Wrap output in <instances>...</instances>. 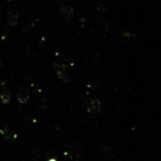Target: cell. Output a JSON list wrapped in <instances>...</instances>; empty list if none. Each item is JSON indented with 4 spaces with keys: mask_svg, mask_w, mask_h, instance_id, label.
Returning <instances> with one entry per match:
<instances>
[{
    "mask_svg": "<svg viewBox=\"0 0 161 161\" xmlns=\"http://www.w3.org/2000/svg\"><path fill=\"white\" fill-rule=\"evenodd\" d=\"M122 35L125 36V37H126V38H130L131 36L136 37V35H135V34H132V33H130L129 31H126V32H125V33H122Z\"/></svg>",
    "mask_w": 161,
    "mask_h": 161,
    "instance_id": "7c38bea8",
    "label": "cell"
},
{
    "mask_svg": "<svg viewBox=\"0 0 161 161\" xmlns=\"http://www.w3.org/2000/svg\"><path fill=\"white\" fill-rule=\"evenodd\" d=\"M7 1H8V2H12V0H7Z\"/></svg>",
    "mask_w": 161,
    "mask_h": 161,
    "instance_id": "5bb4252c",
    "label": "cell"
},
{
    "mask_svg": "<svg viewBox=\"0 0 161 161\" xmlns=\"http://www.w3.org/2000/svg\"><path fill=\"white\" fill-rule=\"evenodd\" d=\"M59 13H61L63 19L70 22L74 18V9L71 6H61L59 8Z\"/></svg>",
    "mask_w": 161,
    "mask_h": 161,
    "instance_id": "277c9868",
    "label": "cell"
},
{
    "mask_svg": "<svg viewBox=\"0 0 161 161\" xmlns=\"http://www.w3.org/2000/svg\"><path fill=\"white\" fill-rule=\"evenodd\" d=\"M68 155L73 161H80L81 158V153H82V147L80 143L78 142H73L72 144H70L68 148Z\"/></svg>",
    "mask_w": 161,
    "mask_h": 161,
    "instance_id": "7a4b0ae2",
    "label": "cell"
},
{
    "mask_svg": "<svg viewBox=\"0 0 161 161\" xmlns=\"http://www.w3.org/2000/svg\"><path fill=\"white\" fill-rule=\"evenodd\" d=\"M0 134H1V136L3 137V138L8 141H13L15 140L16 136L14 135L12 131L10 129H8L6 127V128H1L0 129Z\"/></svg>",
    "mask_w": 161,
    "mask_h": 161,
    "instance_id": "ba28073f",
    "label": "cell"
},
{
    "mask_svg": "<svg viewBox=\"0 0 161 161\" xmlns=\"http://www.w3.org/2000/svg\"><path fill=\"white\" fill-rule=\"evenodd\" d=\"M97 10H98L99 12L103 13V12H107V8L103 5V3H100L98 4V7H97Z\"/></svg>",
    "mask_w": 161,
    "mask_h": 161,
    "instance_id": "30bf717a",
    "label": "cell"
},
{
    "mask_svg": "<svg viewBox=\"0 0 161 161\" xmlns=\"http://www.w3.org/2000/svg\"><path fill=\"white\" fill-rule=\"evenodd\" d=\"M49 161H57L56 159H51V160H49Z\"/></svg>",
    "mask_w": 161,
    "mask_h": 161,
    "instance_id": "4fadbf2b",
    "label": "cell"
},
{
    "mask_svg": "<svg viewBox=\"0 0 161 161\" xmlns=\"http://www.w3.org/2000/svg\"><path fill=\"white\" fill-rule=\"evenodd\" d=\"M17 99L21 104H27L29 100V94L28 89L25 88H19L17 91Z\"/></svg>",
    "mask_w": 161,
    "mask_h": 161,
    "instance_id": "8992f818",
    "label": "cell"
},
{
    "mask_svg": "<svg viewBox=\"0 0 161 161\" xmlns=\"http://www.w3.org/2000/svg\"><path fill=\"white\" fill-rule=\"evenodd\" d=\"M88 112L92 115H99L102 111V104L99 99H92L88 104Z\"/></svg>",
    "mask_w": 161,
    "mask_h": 161,
    "instance_id": "3957f363",
    "label": "cell"
},
{
    "mask_svg": "<svg viewBox=\"0 0 161 161\" xmlns=\"http://www.w3.org/2000/svg\"><path fill=\"white\" fill-rule=\"evenodd\" d=\"M8 34H9V29H8V28L7 27H4L2 28V40H5L6 38H7V36H8Z\"/></svg>",
    "mask_w": 161,
    "mask_h": 161,
    "instance_id": "8fae6325",
    "label": "cell"
},
{
    "mask_svg": "<svg viewBox=\"0 0 161 161\" xmlns=\"http://www.w3.org/2000/svg\"><path fill=\"white\" fill-rule=\"evenodd\" d=\"M0 98L3 104H9L10 99H12V91L9 88L2 89L1 94H0Z\"/></svg>",
    "mask_w": 161,
    "mask_h": 161,
    "instance_id": "52a82bcc",
    "label": "cell"
},
{
    "mask_svg": "<svg viewBox=\"0 0 161 161\" xmlns=\"http://www.w3.org/2000/svg\"><path fill=\"white\" fill-rule=\"evenodd\" d=\"M100 152L102 153V155L105 157V158H107L108 160H111L113 159L115 157V153H114V150L112 149L110 146H107V145H102L100 147Z\"/></svg>",
    "mask_w": 161,
    "mask_h": 161,
    "instance_id": "5b68a950",
    "label": "cell"
},
{
    "mask_svg": "<svg viewBox=\"0 0 161 161\" xmlns=\"http://www.w3.org/2000/svg\"><path fill=\"white\" fill-rule=\"evenodd\" d=\"M8 23L10 25H16L18 23V13L13 10H10L8 12Z\"/></svg>",
    "mask_w": 161,
    "mask_h": 161,
    "instance_id": "9c48e42d",
    "label": "cell"
},
{
    "mask_svg": "<svg viewBox=\"0 0 161 161\" xmlns=\"http://www.w3.org/2000/svg\"><path fill=\"white\" fill-rule=\"evenodd\" d=\"M55 71L57 73L58 78L61 79L63 83H69L70 82V74L67 70V66L65 64H63L61 62H56L54 64Z\"/></svg>",
    "mask_w": 161,
    "mask_h": 161,
    "instance_id": "6da1fadb",
    "label": "cell"
}]
</instances>
